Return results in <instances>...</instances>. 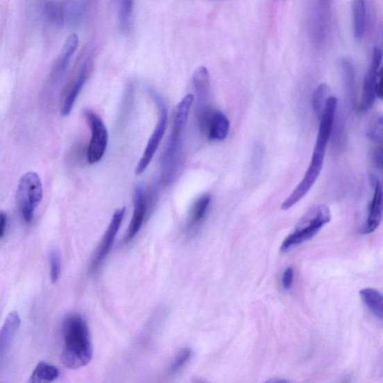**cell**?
<instances>
[{
    "instance_id": "obj_26",
    "label": "cell",
    "mask_w": 383,
    "mask_h": 383,
    "mask_svg": "<svg viewBox=\"0 0 383 383\" xmlns=\"http://www.w3.org/2000/svg\"><path fill=\"white\" fill-rule=\"evenodd\" d=\"M328 86L325 84H321L314 92L312 98L313 108L317 116L320 118L325 108L327 98Z\"/></svg>"
},
{
    "instance_id": "obj_7",
    "label": "cell",
    "mask_w": 383,
    "mask_h": 383,
    "mask_svg": "<svg viewBox=\"0 0 383 383\" xmlns=\"http://www.w3.org/2000/svg\"><path fill=\"white\" fill-rule=\"evenodd\" d=\"M154 99L160 112V117L154 132L148 140L146 148L144 151L143 155L140 158L137 169L136 175L141 176L146 170L153 158L155 155L161 140L164 137L168 124V108L164 101L158 94H154Z\"/></svg>"
},
{
    "instance_id": "obj_22",
    "label": "cell",
    "mask_w": 383,
    "mask_h": 383,
    "mask_svg": "<svg viewBox=\"0 0 383 383\" xmlns=\"http://www.w3.org/2000/svg\"><path fill=\"white\" fill-rule=\"evenodd\" d=\"M60 371L56 366L46 362H40L35 368L31 382H51L58 378Z\"/></svg>"
},
{
    "instance_id": "obj_13",
    "label": "cell",
    "mask_w": 383,
    "mask_h": 383,
    "mask_svg": "<svg viewBox=\"0 0 383 383\" xmlns=\"http://www.w3.org/2000/svg\"><path fill=\"white\" fill-rule=\"evenodd\" d=\"M147 210L148 201L145 192L142 187H137L134 192L133 214L126 238H124V243L130 242L139 233L144 221H145Z\"/></svg>"
},
{
    "instance_id": "obj_23",
    "label": "cell",
    "mask_w": 383,
    "mask_h": 383,
    "mask_svg": "<svg viewBox=\"0 0 383 383\" xmlns=\"http://www.w3.org/2000/svg\"><path fill=\"white\" fill-rule=\"evenodd\" d=\"M194 101V94H189L178 103L176 110L173 127L185 128L192 105Z\"/></svg>"
},
{
    "instance_id": "obj_32",
    "label": "cell",
    "mask_w": 383,
    "mask_h": 383,
    "mask_svg": "<svg viewBox=\"0 0 383 383\" xmlns=\"http://www.w3.org/2000/svg\"><path fill=\"white\" fill-rule=\"evenodd\" d=\"M7 222L8 218L6 214L0 212V239H1L6 233Z\"/></svg>"
},
{
    "instance_id": "obj_3",
    "label": "cell",
    "mask_w": 383,
    "mask_h": 383,
    "mask_svg": "<svg viewBox=\"0 0 383 383\" xmlns=\"http://www.w3.org/2000/svg\"><path fill=\"white\" fill-rule=\"evenodd\" d=\"M330 220L331 213L327 206L320 205L312 207L300 219L293 232L284 239L281 246V252H289L295 246L309 241Z\"/></svg>"
},
{
    "instance_id": "obj_8",
    "label": "cell",
    "mask_w": 383,
    "mask_h": 383,
    "mask_svg": "<svg viewBox=\"0 0 383 383\" xmlns=\"http://www.w3.org/2000/svg\"><path fill=\"white\" fill-rule=\"evenodd\" d=\"M84 117L87 121L91 139L87 151V159L90 164H97L106 152L108 144V132L102 119L92 110H85Z\"/></svg>"
},
{
    "instance_id": "obj_6",
    "label": "cell",
    "mask_w": 383,
    "mask_h": 383,
    "mask_svg": "<svg viewBox=\"0 0 383 383\" xmlns=\"http://www.w3.org/2000/svg\"><path fill=\"white\" fill-rule=\"evenodd\" d=\"M199 128L210 141L223 142L228 136L230 121L221 111L208 107L197 110Z\"/></svg>"
},
{
    "instance_id": "obj_12",
    "label": "cell",
    "mask_w": 383,
    "mask_h": 383,
    "mask_svg": "<svg viewBox=\"0 0 383 383\" xmlns=\"http://www.w3.org/2000/svg\"><path fill=\"white\" fill-rule=\"evenodd\" d=\"M373 194L368 206V217L363 232L371 234L375 232L380 226L382 216V191L380 181L375 176H371Z\"/></svg>"
},
{
    "instance_id": "obj_4",
    "label": "cell",
    "mask_w": 383,
    "mask_h": 383,
    "mask_svg": "<svg viewBox=\"0 0 383 383\" xmlns=\"http://www.w3.org/2000/svg\"><path fill=\"white\" fill-rule=\"evenodd\" d=\"M17 201L21 214L26 223H31L35 210L43 198L42 180L35 172H27L19 181Z\"/></svg>"
},
{
    "instance_id": "obj_18",
    "label": "cell",
    "mask_w": 383,
    "mask_h": 383,
    "mask_svg": "<svg viewBox=\"0 0 383 383\" xmlns=\"http://www.w3.org/2000/svg\"><path fill=\"white\" fill-rule=\"evenodd\" d=\"M113 2L117 9L120 31L128 35L133 26L134 0H113Z\"/></svg>"
},
{
    "instance_id": "obj_17",
    "label": "cell",
    "mask_w": 383,
    "mask_h": 383,
    "mask_svg": "<svg viewBox=\"0 0 383 383\" xmlns=\"http://www.w3.org/2000/svg\"><path fill=\"white\" fill-rule=\"evenodd\" d=\"M212 203V196L209 194L201 196L192 206L187 222V232L194 231L203 223Z\"/></svg>"
},
{
    "instance_id": "obj_21",
    "label": "cell",
    "mask_w": 383,
    "mask_h": 383,
    "mask_svg": "<svg viewBox=\"0 0 383 383\" xmlns=\"http://www.w3.org/2000/svg\"><path fill=\"white\" fill-rule=\"evenodd\" d=\"M360 296L371 312L375 317L382 321L383 318V298L381 293L373 289H365L360 291Z\"/></svg>"
},
{
    "instance_id": "obj_5",
    "label": "cell",
    "mask_w": 383,
    "mask_h": 383,
    "mask_svg": "<svg viewBox=\"0 0 383 383\" xmlns=\"http://www.w3.org/2000/svg\"><path fill=\"white\" fill-rule=\"evenodd\" d=\"M185 129L174 128L162 158V180L164 184H170L180 170L183 150V134Z\"/></svg>"
},
{
    "instance_id": "obj_15",
    "label": "cell",
    "mask_w": 383,
    "mask_h": 383,
    "mask_svg": "<svg viewBox=\"0 0 383 383\" xmlns=\"http://www.w3.org/2000/svg\"><path fill=\"white\" fill-rule=\"evenodd\" d=\"M21 323L20 315L17 312H13L8 315L2 328L0 329V360L10 349Z\"/></svg>"
},
{
    "instance_id": "obj_30",
    "label": "cell",
    "mask_w": 383,
    "mask_h": 383,
    "mask_svg": "<svg viewBox=\"0 0 383 383\" xmlns=\"http://www.w3.org/2000/svg\"><path fill=\"white\" fill-rule=\"evenodd\" d=\"M294 271L292 267H287L282 276V287L284 291H289L293 284Z\"/></svg>"
},
{
    "instance_id": "obj_19",
    "label": "cell",
    "mask_w": 383,
    "mask_h": 383,
    "mask_svg": "<svg viewBox=\"0 0 383 383\" xmlns=\"http://www.w3.org/2000/svg\"><path fill=\"white\" fill-rule=\"evenodd\" d=\"M79 45L78 35L73 33L67 38L60 56L58 63L56 65L55 74L58 78L68 69L71 57L74 56Z\"/></svg>"
},
{
    "instance_id": "obj_2",
    "label": "cell",
    "mask_w": 383,
    "mask_h": 383,
    "mask_svg": "<svg viewBox=\"0 0 383 383\" xmlns=\"http://www.w3.org/2000/svg\"><path fill=\"white\" fill-rule=\"evenodd\" d=\"M62 335L63 365L73 370L87 366L92 359L93 349L88 325L81 315L66 316L62 323Z\"/></svg>"
},
{
    "instance_id": "obj_20",
    "label": "cell",
    "mask_w": 383,
    "mask_h": 383,
    "mask_svg": "<svg viewBox=\"0 0 383 383\" xmlns=\"http://www.w3.org/2000/svg\"><path fill=\"white\" fill-rule=\"evenodd\" d=\"M366 0H354L352 4V27L356 40L360 41L365 32L366 23Z\"/></svg>"
},
{
    "instance_id": "obj_31",
    "label": "cell",
    "mask_w": 383,
    "mask_h": 383,
    "mask_svg": "<svg viewBox=\"0 0 383 383\" xmlns=\"http://www.w3.org/2000/svg\"><path fill=\"white\" fill-rule=\"evenodd\" d=\"M373 161H375V164L380 169L382 167V148L380 146L375 151H373Z\"/></svg>"
},
{
    "instance_id": "obj_14",
    "label": "cell",
    "mask_w": 383,
    "mask_h": 383,
    "mask_svg": "<svg viewBox=\"0 0 383 383\" xmlns=\"http://www.w3.org/2000/svg\"><path fill=\"white\" fill-rule=\"evenodd\" d=\"M90 66L91 57L90 56H86V58L83 60L80 66L78 76H76L68 93L65 96L61 108V114L62 117H68L71 112L74 103L76 99H78L86 80L88 79Z\"/></svg>"
},
{
    "instance_id": "obj_28",
    "label": "cell",
    "mask_w": 383,
    "mask_h": 383,
    "mask_svg": "<svg viewBox=\"0 0 383 383\" xmlns=\"http://www.w3.org/2000/svg\"><path fill=\"white\" fill-rule=\"evenodd\" d=\"M192 357V350L189 348L180 350L173 361L171 362L169 371L171 375H174L183 368Z\"/></svg>"
},
{
    "instance_id": "obj_24",
    "label": "cell",
    "mask_w": 383,
    "mask_h": 383,
    "mask_svg": "<svg viewBox=\"0 0 383 383\" xmlns=\"http://www.w3.org/2000/svg\"><path fill=\"white\" fill-rule=\"evenodd\" d=\"M91 0H69L65 9L66 19L71 23L78 22L88 8Z\"/></svg>"
},
{
    "instance_id": "obj_27",
    "label": "cell",
    "mask_w": 383,
    "mask_h": 383,
    "mask_svg": "<svg viewBox=\"0 0 383 383\" xmlns=\"http://www.w3.org/2000/svg\"><path fill=\"white\" fill-rule=\"evenodd\" d=\"M382 116L373 118L367 130L368 137L373 142H382L383 137V126Z\"/></svg>"
},
{
    "instance_id": "obj_16",
    "label": "cell",
    "mask_w": 383,
    "mask_h": 383,
    "mask_svg": "<svg viewBox=\"0 0 383 383\" xmlns=\"http://www.w3.org/2000/svg\"><path fill=\"white\" fill-rule=\"evenodd\" d=\"M194 90L197 95V110L210 106V76L205 66H200L193 76Z\"/></svg>"
},
{
    "instance_id": "obj_33",
    "label": "cell",
    "mask_w": 383,
    "mask_h": 383,
    "mask_svg": "<svg viewBox=\"0 0 383 383\" xmlns=\"http://www.w3.org/2000/svg\"><path fill=\"white\" fill-rule=\"evenodd\" d=\"M287 382L289 381L284 380H273V379L266 381V382H273V383H275V382L282 383V382Z\"/></svg>"
},
{
    "instance_id": "obj_10",
    "label": "cell",
    "mask_w": 383,
    "mask_h": 383,
    "mask_svg": "<svg viewBox=\"0 0 383 383\" xmlns=\"http://www.w3.org/2000/svg\"><path fill=\"white\" fill-rule=\"evenodd\" d=\"M332 0H314L310 33L313 42L322 45L327 37L330 22Z\"/></svg>"
},
{
    "instance_id": "obj_29",
    "label": "cell",
    "mask_w": 383,
    "mask_h": 383,
    "mask_svg": "<svg viewBox=\"0 0 383 383\" xmlns=\"http://www.w3.org/2000/svg\"><path fill=\"white\" fill-rule=\"evenodd\" d=\"M50 266L51 279L54 284L59 280L62 269L61 257L56 250H52L50 254Z\"/></svg>"
},
{
    "instance_id": "obj_25",
    "label": "cell",
    "mask_w": 383,
    "mask_h": 383,
    "mask_svg": "<svg viewBox=\"0 0 383 383\" xmlns=\"http://www.w3.org/2000/svg\"><path fill=\"white\" fill-rule=\"evenodd\" d=\"M344 84L350 95H353L356 89V69L352 62L348 58H342L340 61Z\"/></svg>"
},
{
    "instance_id": "obj_1",
    "label": "cell",
    "mask_w": 383,
    "mask_h": 383,
    "mask_svg": "<svg viewBox=\"0 0 383 383\" xmlns=\"http://www.w3.org/2000/svg\"><path fill=\"white\" fill-rule=\"evenodd\" d=\"M337 105L338 101L337 99L330 97L327 99L320 117L319 130L309 168L299 185L296 186L290 196L285 199L281 206L282 210H289L300 202L309 193L316 180H318L323 166L325 150H327L333 130Z\"/></svg>"
},
{
    "instance_id": "obj_11",
    "label": "cell",
    "mask_w": 383,
    "mask_h": 383,
    "mask_svg": "<svg viewBox=\"0 0 383 383\" xmlns=\"http://www.w3.org/2000/svg\"><path fill=\"white\" fill-rule=\"evenodd\" d=\"M126 207H122L114 213L108 228L105 232L101 243L99 245L97 251L91 264V271L94 272L101 265L105 258L110 253V248L114 241L121 225L122 223L124 215H126Z\"/></svg>"
},
{
    "instance_id": "obj_9",
    "label": "cell",
    "mask_w": 383,
    "mask_h": 383,
    "mask_svg": "<svg viewBox=\"0 0 383 383\" xmlns=\"http://www.w3.org/2000/svg\"><path fill=\"white\" fill-rule=\"evenodd\" d=\"M382 51L380 47H375L373 53L372 61L368 72L364 81L359 110L361 112L368 110L375 103L377 94V85L382 75L380 65L382 62Z\"/></svg>"
}]
</instances>
